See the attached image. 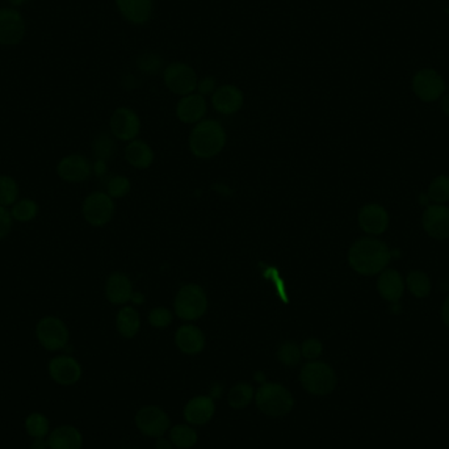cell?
Segmentation results:
<instances>
[{"label":"cell","instance_id":"6da1fadb","mask_svg":"<svg viewBox=\"0 0 449 449\" xmlns=\"http://www.w3.org/2000/svg\"><path fill=\"white\" fill-rule=\"evenodd\" d=\"M393 259V250L383 239L363 237L348 250V264L361 276H377L386 270Z\"/></svg>","mask_w":449,"mask_h":449},{"label":"cell","instance_id":"7a4b0ae2","mask_svg":"<svg viewBox=\"0 0 449 449\" xmlns=\"http://www.w3.org/2000/svg\"><path fill=\"white\" fill-rule=\"evenodd\" d=\"M255 403L259 411L271 418L286 417L294 408L293 394L284 385L264 383L255 392Z\"/></svg>","mask_w":449,"mask_h":449},{"label":"cell","instance_id":"3957f363","mask_svg":"<svg viewBox=\"0 0 449 449\" xmlns=\"http://www.w3.org/2000/svg\"><path fill=\"white\" fill-rule=\"evenodd\" d=\"M226 143V134L222 125L214 120H205L197 123L191 133V151L203 159L217 156Z\"/></svg>","mask_w":449,"mask_h":449},{"label":"cell","instance_id":"277c9868","mask_svg":"<svg viewBox=\"0 0 449 449\" xmlns=\"http://www.w3.org/2000/svg\"><path fill=\"white\" fill-rule=\"evenodd\" d=\"M300 383L305 392L314 397H326L334 392L338 377L334 368L325 361L313 360L306 363L300 372Z\"/></svg>","mask_w":449,"mask_h":449},{"label":"cell","instance_id":"5b68a950","mask_svg":"<svg viewBox=\"0 0 449 449\" xmlns=\"http://www.w3.org/2000/svg\"><path fill=\"white\" fill-rule=\"evenodd\" d=\"M36 338L46 351L64 350L70 340L69 327L57 316H45L36 325Z\"/></svg>","mask_w":449,"mask_h":449},{"label":"cell","instance_id":"8992f818","mask_svg":"<svg viewBox=\"0 0 449 449\" xmlns=\"http://www.w3.org/2000/svg\"><path fill=\"white\" fill-rule=\"evenodd\" d=\"M208 309V298L203 288L196 284L181 286L175 298V311L179 318L196 321Z\"/></svg>","mask_w":449,"mask_h":449},{"label":"cell","instance_id":"52a82bcc","mask_svg":"<svg viewBox=\"0 0 449 449\" xmlns=\"http://www.w3.org/2000/svg\"><path fill=\"white\" fill-rule=\"evenodd\" d=\"M134 423L139 433L147 438H162L171 428L170 415L156 405H146L139 408L134 417Z\"/></svg>","mask_w":449,"mask_h":449},{"label":"cell","instance_id":"ba28073f","mask_svg":"<svg viewBox=\"0 0 449 449\" xmlns=\"http://www.w3.org/2000/svg\"><path fill=\"white\" fill-rule=\"evenodd\" d=\"M82 214L83 218L91 226H106L115 214V204L112 197L104 192H92L83 201Z\"/></svg>","mask_w":449,"mask_h":449},{"label":"cell","instance_id":"9c48e42d","mask_svg":"<svg viewBox=\"0 0 449 449\" xmlns=\"http://www.w3.org/2000/svg\"><path fill=\"white\" fill-rule=\"evenodd\" d=\"M164 84L167 89L181 96H187L197 90V79L195 70L183 62H173L164 70Z\"/></svg>","mask_w":449,"mask_h":449},{"label":"cell","instance_id":"30bf717a","mask_svg":"<svg viewBox=\"0 0 449 449\" xmlns=\"http://www.w3.org/2000/svg\"><path fill=\"white\" fill-rule=\"evenodd\" d=\"M413 91L419 100L433 103L443 98L445 92V82L440 74L433 69L419 70L413 78Z\"/></svg>","mask_w":449,"mask_h":449},{"label":"cell","instance_id":"8fae6325","mask_svg":"<svg viewBox=\"0 0 449 449\" xmlns=\"http://www.w3.org/2000/svg\"><path fill=\"white\" fill-rule=\"evenodd\" d=\"M420 225L425 234L435 241L449 239V206L428 204L420 217Z\"/></svg>","mask_w":449,"mask_h":449},{"label":"cell","instance_id":"7c38bea8","mask_svg":"<svg viewBox=\"0 0 449 449\" xmlns=\"http://www.w3.org/2000/svg\"><path fill=\"white\" fill-rule=\"evenodd\" d=\"M360 229L369 237L383 236L389 229L390 216L384 205L368 203L360 208L358 214Z\"/></svg>","mask_w":449,"mask_h":449},{"label":"cell","instance_id":"4fadbf2b","mask_svg":"<svg viewBox=\"0 0 449 449\" xmlns=\"http://www.w3.org/2000/svg\"><path fill=\"white\" fill-rule=\"evenodd\" d=\"M24 16L14 7L0 9V45L15 46L24 40Z\"/></svg>","mask_w":449,"mask_h":449},{"label":"cell","instance_id":"5bb4252c","mask_svg":"<svg viewBox=\"0 0 449 449\" xmlns=\"http://www.w3.org/2000/svg\"><path fill=\"white\" fill-rule=\"evenodd\" d=\"M56 171L59 179L76 184L90 179L92 164L84 156L69 154L58 162Z\"/></svg>","mask_w":449,"mask_h":449},{"label":"cell","instance_id":"9a60e30c","mask_svg":"<svg viewBox=\"0 0 449 449\" xmlns=\"http://www.w3.org/2000/svg\"><path fill=\"white\" fill-rule=\"evenodd\" d=\"M49 375L57 384L71 386L82 378L83 369L78 360L69 355H59L49 361Z\"/></svg>","mask_w":449,"mask_h":449},{"label":"cell","instance_id":"2e32d148","mask_svg":"<svg viewBox=\"0 0 449 449\" xmlns=\"http://www.w3.org/2000/svg\"><path fill=\"white\" fill-rule=\"evenodd\" d=\"M216 415V400L211 395H195L183 408V417L188 425H208Z\"/></svg>","mask_w":449,"mask_h":449},{"label":"cell","instance_id":"e0dca14e","mask_svg":"<svg viewBox=\"0 0 449 449\" xmlns=\"http://www.w3.org/2000/svg\"><path fill=\"white\" fill-rule=\"evenodd\" d=\"M376 288L380 297L386 303H400L406 291L405 278L398 271L388 267L378 275Z\"/></svg>","mask_w":449,"mask_h":449},{"label":"cell","instance_id":"ac0fdd59","mask_svg":"<svg viewBox=\"0 0 449 449\" xmlns=\"http://www.w3.org/2000/svg\"><path fill=\"white\" fill-rule=\"evenodd\" d=\"M109 126L116 138L120 141H131L138 136L141 123H139L138 116L136 115L131 109L118 108L111 117Z\"/></svg>","mask_w":449,"mask_h":449},{"label":"cell","instance_id":"d6986e66","mask_svg":"<svg viewBox=\"0 0 449 449\" xmlns=\"http://www.w3.org/2000/svg\"><path fill=\"white\" fill-rule=\"evenodd\" d=\"M213 106L222 115H233L243 106V94L236 86H222L214 91Z\"/></svg>","mask_w":449,"mask_h":449},{"label":"cell","instance_id":"ffe728a7","mask_svg":"<svg viewBox=\"0 0 449 449\" xmlns=\"http://www.w3.org/2000/svg\"><path fill=\"white\" fill-rule=\"evenodd\" d=\"M175 343L183 353L195 356L204 351L205 335L198 327L186 325L176 331Z\"/></svg>","mask_w":449,"mask_h":449},{"label":"cell","instance_id":"44dd1931","mask_svg":"<svg viewBox=\"0 0 449 449\" xmlns=\"http://www.w3.org/2000/svg\"><path fill=\"white\" fill-rule=\"evenodd\" d=\"M206 113V101L200 94H191L181 99L176 108L180 121L186 123H198Z\"/></svg>","mask_w":449,"mask_h":449},{"label":"cell","instance_id":"7402d4cb","mask_svg":"<svg viewBox=\"0 0 449 449\" xmlns=\"http://www.w3.org/2000/svg\"><path fill=\"white\" fill-rule=\"evenodd\" d=\"M106 296L108 301L113 305L126 303L133 297V286L129 278L123 273H112L106 284Z\"/></svg>","mask_w":449,"mask_h":449},{"label":"cell","instance_id":"603a6c76","mask_svg":"<svg viewBox=\"0 0 449 449\" xmlns=\"http://www.w3.org/2000/svg\"><path fill=\"white\" fill-rule=\"evenodd\" d=\"M117 9L126 20L143 24L153 14V0H116Z\"/></svg>","mask_w":449,"mask_h":449},{"label":"cell","instance_id":"cb8c5ba5","mask_svg":"<svg viewBox=\"0 0 449 449\" xmlns=\"http://www.w3.org/2000/svg\"><path fill=\"white\" fill-rule=\"evenodd\" d=\"M48 444L50 449H82L83 435L73 425H61L51 431Z\"/></svg>","mask_w":449,"mask_h":449},{"label":"cell","instance_id":"d4e9b609","mask_svg":"<svg viewBox=\"0 0 449 449\" xmlns=\"http://www.w3.org/2000/svg\"><path fill=\"white\" fill-rule=\"evenodd\" d=\"M405 286L413 297L418 300H423L431 294L433 281L425 271L413 270L405 276Z\"/></svg>","mask_w":449,"mask_h":449},{"label":"cell","instance_id":"484cf974","mask_svg":"<svg viewBox=\"0 0 449 449\" xmlns=\"http://www.w3.org/2000/svg\"><path fill=\"white\" fill-rule=\"evenodd\" d=\"M126 161L136 168H147L153 163L154 154L151 147L142 141H131L125 150Z\"/></svg>","mask_w":449,"mask_h":449},{"label":"cell","instance_id":"4316f807","mask_svg":"<svg viewBox=\"0 0 449 449\" xmlns=\"http://www.w3.org/2000/svg\"><path fill=\"white\" fill-rule=\"evenodd\" d=\"M168 439L173 447L178 449L193 448L198 443V433L193 425L188 423H179L172 425L168 431Z\"/></svg>","mask_w":449,"mask_h":449},{"label":"cell","instance_id":"83f0119b","mask_svg":"<svg viewBox=\"0 0 449 449\" xmlns=\"http://www.w3.org/2000/svg\"><path fill=\"white\" fill-rule=\"evenodd\" d=\"M116 326H117L118 334L123 338H126V339L134 338L138 333L139 327H141L138 313L129 306L123 308L117 314Z\"/></svg>","mask_w":449,"mask_h":449},{"label":"cell","instance_id":"f1b7e54d","mask_svg":"<svg viewBox=\"0 0 449 449\" xmlns=\"http://www.w3.org/2000/svg\"><path fill=\"white\" fill-rule=\"evenodd\" d=\"M255 389L251 384L247 383H238L230 388L228 393V403L234 410H243L251 405L255 400Z\"/></svg>","mask_w":449,"mask_h":449},{"label":"cell","instance_id":"f546056e","mask_svg":"<svg viewBox=\"0 0 449 449\" xmlns=\"http://www.w3.org/2000/svg\"><path fill=\"white\" fill-rule=\"evenodd\" d=\"M14 221L20 223H28L36 220L40 213L39 203L33 198H19L15 204L9 208Z\"/></svg>","mask_w":449,"mask_h":449},{"label":"cell","instance_id":"4dcf8cb0","mask_svg":"<svg viewBox=\"0 0 449 449\" xmlns=\"http://www.w3.org/2000/svg\"><path fill=\"white\" fill-rule=\"evenodd\" d=\"M427 197L433 204H447L449 203V175L440 173L435 176L427 188Z\"/></svg>","mask_w":449,"mask_h":449},{"label":"cell","instance_id":"1f68e13d","mask_svg":"<svg viewBox=\"0 0 449 449\" xmlns=\"http://www.w3.org/2000/svg\"><path fill=\"white\" fill-rule=\"evenodd\" d=\"M20 198V186L17 180L9 175H0V205L11 208Z\"/></svg>","mask_w":449,"mask_h":449},{"label":"cell","instance_id":"d6a6232c","mask_svg":"<svg viewBox=\"0 0 449 449\" xmlns=\"http://www.w3.org/2000/svg\"><path fill=\"white\" fill-rule=\"evenodd\" d=\"M276 356L283 365L289 368L296 367L300 364L303 358L301 347H298V344L294 342H284L278 345Z\"/></svg>","mask_w":449,"mask_h":449},{"label":"cell","instance_id":"836d02e7","mask_svg":"<svg viewBox=\"0 0 449 449\" xmlns=\"http://www.w3.org/2000/svg\"><path fill=\"white\" fill-rule=\"evenodd\" d=\"M25 428H26V433H29L34 439L45 438L49 433V420L40 413H33L26 418Z\"/></svg>","mask_w":449,"mask_h":449},{"label":"cell","instance_id":"e575fe53","mask_svg":"<svg viewBox=\"0 0 449 449\" xmlns=\"http://www.w3.org/2000/svg\"><path fill=\"white\" fill-rule=\"evenodd\" d=\"M92 148H94V153L98 159L106 161L108 158L113 156V153H115V141L111 138L106 133H101L94 141Z\"/></svg>","mask_w":449,"mask_h":449},{"label":"cell","instance_id":"d590c367","mask_svg":"<svg viewBox=\"0 0 449 449\" xmlns=\"http://www.w3.org/2000/svg\"><path fill=\"white\" fill-rule=\"evenodd\" d=\"M131 191V181L125 176H113L108 181L106 193L112 198H120L126 196Z\"/></svg>","mask_w":449,"mask_h":449},{"label":"cell","instance_id":"8d00e7d4","mask_svg":"<svg viewBox=\"0 0 449 449\" xmlns=\"http://www.w3.org/2000/svg\"><path fill=\"white\" fill-rule=\"evenodd\" d=\"M322 352H323V344L317 338H309L301 344L303 358L309 360V361L319 359Z\"/></svg>","mask_w":449,"mask_h":449},{"label":"cell","instance_id":"74e56055","mask_svg":"<svg viewBox=\"0 0 449 449\" xmlns=\"http://www.w3.org/2000/svg\"><path fill=\"white\" fill-rule=\"evenodd\" d=\"M148 322L156 328H164L172 322L171 311L166 308H156L148 316Z\"/></svg>","mask_w":449,"mask_h":449},{"label":"cell","instance_id":"f35d334b","mask_svg":"<svg viewBox=\"0 0 449 449\" xmlns=\"http://www.w3.org/2000/svg\"><path fill=\"white\" fill-rule=\"evenodd\" d=\"M14 218L9 212V208L0 205V241L6 239L11 234L14 228Z\"/></svg>","mask_w":449,"mask_h":449},{"label":"cell","instance_id":"ab89813d","mask_svg":"<svg viewBox=\"0 0 449 449\" xmlns=\"http://www.w3.org/2000/svg\"><path fill=\"white\" fill-rule=\"evenodd\" d=\"M214 86H216V82L213 78H204L197 83V90L200 92V95L204 96V95L212 94L214 91Z\"/></svg>","mask_w":449,"mask_h":449},{"label":"cell","instance_id":"60d3db41","mask_svg":"<svg viewBox=\"0 0 449 449\" xmlns=\"http://www.w3.org/2000/svg\"><path fill=\"white\" fill-rule=\"evenodd\" d=\"M440 317L443 323L449 328V293L444 298V303L441 305Z\"/></svg>","mask_w":449,"mask_h":449},{"label":"cell","instance_id":"b9f144b4","mask_svg":"<svg viewBox=\"0 0 449 449\" xmlns=\"http://www.w3.org/2000/svg\"><path fill=\"white\" fill-rule=\"evenodd\" d=\"M173 444H172L170 439H166V438H158L156 443V449H173Z\"/></svg>","mask_w":449,"mask_h":449},{"label":"cell","instance_id":"7bdbcfd3","mask_svg":"<svg viewBox=\"0 0 449 449\" xmlns=\"http://www.w3.org/2000/svg\"><path fill=\"white\" fill-rule=\"evenodd\" d=\"M49 448V444L48 440H44V438H39V439H34L32 443V449H48Z\"/></svg>","mask_w":449,"mask_h":449},{"label":"cell","instance_id":"ee69618b","mask_svg":"<svg viewBox=\"0 0 449 449\" xmlns=\"http://www.w3.org/2000/svg\"><path fill=\"white\" fill-rule=\"evenodd\" d=\"M441 111L444 112V115L449 117V94L447 95H443L440 101Z\"/></svg>","mask_w":449,"mask_h":449},{"label":"cell","instance_id":"f6af8a7d","mask_svg":"<svg viewBox=\"0 0 449 449\" xmlns=\"http://www.w3.org/2000/svg\"><path fill=\"white\" fill-rule=\"evenodd\" d=\"M9 4L12 6V7H19V6H23L25 4L28 0H7Z\"/></svg>","mask_w":449,"mask_h":449}]
</instances>
